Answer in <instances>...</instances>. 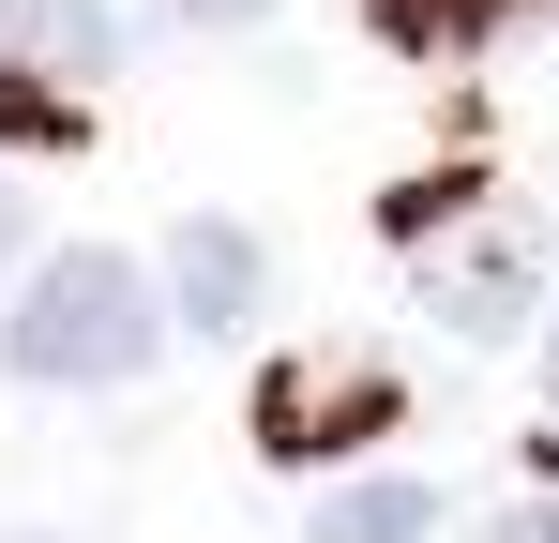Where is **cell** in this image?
<instances>
[{"label": "cell", "instance_id": "9", "mask_svg": "<svg viewBox=\"0 0 559 543\" xmlns=\"http://www.w3.org/2000/svg\"><path fill=\"white\" fill-rule=\"evenodd\" d=\"M167 15H182V31H258L273 0H167Z\"/></svg>", "mask_w": 559, "mask_h": 543}, {"label": "cell", "instance_id": "2", "mask_svg": "<svg viewBox=\"0 0 559 543\" xmlns=\"http://www.w3.org/2000/svg\"><path fill=\"white\" fill-rule=\"evenodd\" d=\"M152 348H167V302H152V272H121L106 242H61L15 287V317H0V362L31 393H121Z\"/></svg>", "mask_w": 559, "mask_h": 543}, {"label": "cell", "instance_id": "7", "mask_svg": "<svg viewBox=\"0 0 559 543\" xmlns=\"http://www.w3.org/2000/svg\"><path fill=\"white\" fill-rule=\"evenodd\" d=\"M378 46H408V61H454V46H484L499 15H530V0H364Z\"/></svg>", "mask_w": 559, "mask_h": 543}, {"label": "cell", "instance_id": "4", "mask_svg": "<svg viewBox=\"0 0 559 543\" xmlns=\"http://www.w3.org/2000/svg\"><path fill=\"white\" fill-rule=\"evenodd\" d=\"M121 0H0V61H31V76H61V90H106L121 76Z\"/></svg>", "mask_w": 559, "mask_h": 543}, {"label": "cell", "instance_id": "1", "mask_svg": "<svg viewBox=\"0 0 559 543\" xmlns=\"http://www.w3.org/2000/svg\"><path fill=\"white\" fill-rule=\"evenodd\" d=\"M393 257L424 287V317H454V333H530V302H545V212L514 196V181L484 167H439V181H393Z\"/></svg>", "mask_w": 559, "mask_h": 543}, {"label": "cell", "instance_id": "3", "mask_svg": "<svg viewBox=\"0 0 559 543\" xmlns=\"http://www.w3.org/2000/svg\"><path fill=\"white\" fill-rule=\"evenodd\" d=\"M393 408H408V377H393V362H364V348H302V362H273V377H258V438H273L287 468H333V452L393 438Z\"/></svg>", "mask_w": 559, "mask_h": 543}, {"label": "cell", "instance_id": "6", "mask_svg": "<svg viewBox=\"0 0 559 543\" xmlns=\"http://www.w3.org/2000/svg\"><path fill=\"white\" fill-rule=\"evenodd\" d=\"M302 543H439V483L424 468H364V483H318Z\"/></svg>", "mask_w": 559, "mask_h": 543}, {"label": "cell", "instance_id": "5", "mask_svg": "<svg viewBox=\"0 0 559 543\" xmlns=\"http://www.w3.org/2000/svg\"><path fill=\"white\" fill-rule=\"evenodd\" d=\"M167 302H182L197 333H242V317H258V227L182 212V227H167Z\"/></svg>", "mask_w": 559, "mask_h": 543}, {"label": "cell", "instance_id": "12", "mask_svg": "<svg viewBox=\"0 0 559 543\" xmlns=\"http://www.w3.org/2000/svg\"><path fill=\"white\" fill-rule=\"evenodd\" d=\"M545 393H559V317H545Z\"/></svg>", "mask_w": 559, "mask_h": 543}, {"label": "cell", "instance_id": "11", "mask_svg": "<svg viewBox=\"0 0 559 543\" xmlns=\"http://www.w3.org/2000/svg\"><path fill=\"white\" fill-rule=\"evenodd\" d=\"M0 272H15V196H0Z\"/></svg>", "mask_w": 559, "mask_h": 543}, {"label": "cell", "instance_id": "8", "mask_svg": "<svg viewBox=\"0 0 559 543\" xmlns=\"http://www.w3.org/2000/svg\"><path fill=\"white\" fill-rule=\"evenodd\" d=\"M0 136H15V152H76V106H61V76L0 61Z\"/></svg>", "mask_w": 559, "mask_h": 543}, {"label": "cell", "instance_id": "10", "mask_svg": "<svg viewBox=\"0 0 559 543\" xmlns=\"http://www.w3.org/2000/svg\"><path fill=\"white\" fill-rule=\"evenodd\" d=\"M499 543H559V498H530V514H514V529H499Z\"/></svg>", "mask_w": 559, "mask_h": 543}]
</instances>
